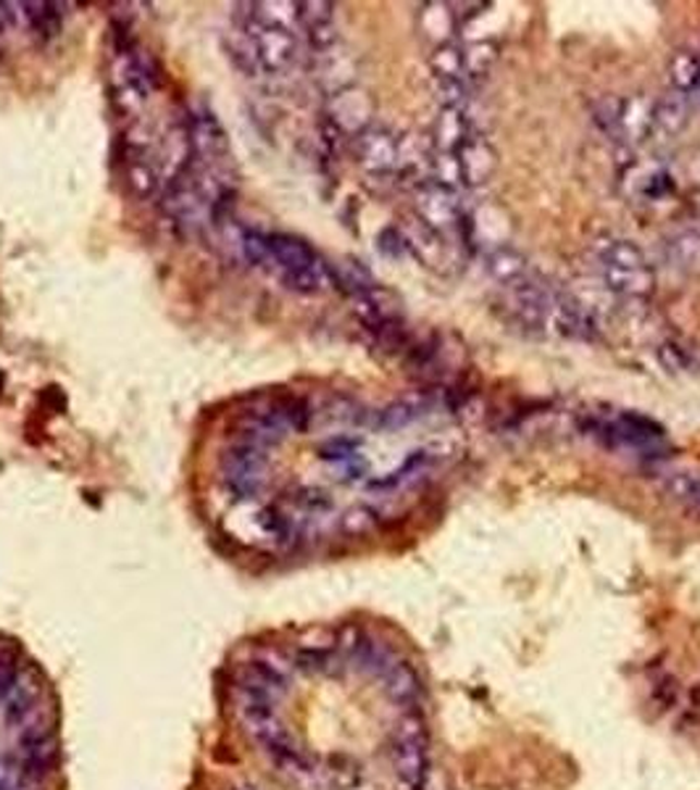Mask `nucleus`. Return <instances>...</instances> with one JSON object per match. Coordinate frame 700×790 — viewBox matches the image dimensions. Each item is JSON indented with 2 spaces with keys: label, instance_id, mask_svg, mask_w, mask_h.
I'll return each mask as SVG.
<instances>
[{
  "label": "nucleus",
  "instance_id": "nucleus-1",
  "mask_svg": "<svg viewBox=\"0 0 700 790\" xmlns=\"http://www.w3.org/2000/svg\"><path fill=\"white\" fill-rule=\"evenodd\" d=\"M240 251L251 266L269 272L285 288L303 296H316L335 283V272L305 240L288 232L245 229Z\"/></svg>",
  "mask_w": 700,
  "mask_h": 790
},
{
  "label": "nucleus",
  "instance_id": "nucleus-2",
  "mask_svg": "<svg viewBox=\"0 0 700 790\" xmlns=\"http://www.w3.org/2000/svg\"><path fill=\"white\" fill-rule=\"evenodd\" d=\"M158 85L150 56L130 37L119 35L111 61V95L122 113H137Z\"/></svg>",
  "mask_w": 700,
  "mask_h": 790
},
{
  "label": "nucleus",
  "instance_id": "nucleus-3",
  "mask_svg": "<svg viewBox=\"0 0 700 790\" xmlns=\"http://www.w3.org/2000/svg\"><path fill=\"white\" fill-rule=\"evenodd\" d=\"M593 122L614 143H640L653 135V104L627 95H603L593 104Z\"/></svg>",
  "mask_w": 700,
  "mask_h": 790
},
{
  "label": "nucleus",
  "instance_id": "nucleus-4",
  "mask_svg": "<svg viewBox=\"0 0 700 790\" xmlns=\"http://www.w3.org/2000/svg\"><path fill=\"white\" fill-rule=\"evenodd\" d=\"M221 477H225L227 490H232L238 499H256L269 480V456L266 448L256 443L240 441L221 454Z\"/></svg>",
  "mask_w": 700,
  "mask_h": 790
},
{
  "label": "nucleus",
  "instance_id": "nucleus-5",
  "mask_svg": "<svg viewBox=\"0 0 700 790\" xmlns=\"http://www.w3.org/2000/svg\"><path fill=\"white\" fill-rule=\"evenodd\" d=\"M582 430L593 435L601 445L614 451H655V445L664 441L661 424L629 411L619 414L616 419H590V422H584Z\"/></svg>",
  "mask_w": 700,
  "mask_h": 790
},
{
  "label": "nucleus",
  "instance_id": "nucleus-6",
  "mask_svg": "<svg viewBox=\"0 0 700 790\" xmlns=\"http://www.w3.org/2000/svg\"><path fill=\"white\" fill-rule=\"evenodd\" d=\"M417 219L435 232H445V229H456L461 225V203L454 188L440 184L435 180H426L417 188Z\"/></svg>",
  "mask_w": 700,
  "mask_h": 790
},
{
  "label": "nucleus",
  "instance_id": "nucleus-7",
  "mask_svg": "<svg viewBox=\"0 0 700 790\" xmlns=\"http://www.w3.org/2000/svg\"><path fill=\"white\" fill-rule=\"evenodd\" d=\"M355 158L369 175H393L400 161V140L385 127H366L355 137Z\"/></svg>",
  "mask_w": 700,
  "mask_h": 790
},
{
  "label": "nucleus",
  "instance_id": "nucleus-8",
  "mask_svg": "<svg viewBox=\"0 0 700 790\" xmlns=\"http://www.w3.org/2000/svg\"><path fill=\"white\" fill-rule=\"evenodd\" d=\"M124 180L137 198H150L161 190V171L156 156L145 143L130 140L124 151Z\"/></svg>",
  "mask_w": 700,
  "mask_h": 790
},
{
  "label": "nucleus",
  "instance_id": "nucleus-9",
  "mask_svg": "<svg viewBox=\"0 0 700 790\" xmlns=\"http://www.w3.org/2000/svg\"><path fill=\"white\" fill-rule=\"evenodd\" d=\"M456 164L458 182L467 184V188H480V184H485L493 177L498 158H495L493 145L485 137L472 135L456 151Z\"/></svg>",
  "mask_w": 700,
  "mask_h": 790
},
{
  "label": "nucleus",
  "instance_id": "nucleus-10",
  "mask_svg": "<svg viewBox=\"0 0 700 790\" xmlns=\"http://www.w3.org/2000/svg\"><path fill=\"white\" fill-rule=\"evenodd\" d=\"M551 322L558 335L571 337V340H595L598 337V322L593 311L584 303H579L577 298L566 296V292H556Z\"/></svg>",
  "mask_w": 700,
  "mask_h": 790
},
{
  "label": "nucleus",
  "instance_id": "nucleus-11",
  "mask_svg": "<svg viewBox=\"0 0 700 790\" xmlns=\"http://www.w3.org/2000/svg\"><path fill=\"white\" fill-rule=\"evenodd\" d=\"M590 256L598 264V270H645L648 256L645 251L638 243L627 238H616V235H603V238H595L593 246H590Z\"/></svg>",
  "mask_w": 700,
  "mask_h": 790
},
{
  "label": "nucleus",
  "instance_id": "nucleus-12",
  "mask_svg": "<svg viewBox=\"0 0 700 790\" xmlns=\"http://www.w3.org/2000/svg\"><path fill=\"white\" fill-rule=\"evenodd\" d=\"M298 27L311 48L327 50L335 46V5L333 3H298Z\"/></svg>",
  "mask_w": 700,
  "mask_h": 790
},
{
  "label": "nucleus",
  "instance_id": "nucleus-13",
  "mask_svg": "<svg viewBox=\"0 0 700 790\" xmlns=\"http://www.w3.org/2000/svg\"><path fill=\"white\" fill-rule=\"evenodd\" d=\"M690 113H692V98L669 91L664 98H659L653 104V135H664V137L683 135L685 127L690 124Z\"/></svg>",
  "mask_w": 700,
  "mask_h": 790
},
{
  "label": "nucleus",
  "instance_id": "nucleus-14",
  "mask_svg": "<svg viewBox=\"0 0 700 790\" xmlns=\"http://www.w3.org/2000/svg\"><path fill=\"white\" fill-rule=\"evenodd\" d=\"M474 135L472 119L463 113V108H443L437 117L435 130H432V143L443 156H456V151Z\"/></svg>",
  "mask_w": 700,
  "mask_h": 790
},
{
  "label": "nucleus",
  "instance_id": "nucleus-15",
  "mask_svg": "<svg viewBox=\"0 0 700 790\" xmlns=\"http://www.w3.org/2000/svg\"><path fill=\"white\" fill-rule=\"evenodd\" d=\"M485 270L495 283L506 285V288H514V285L524 283L530 277V261L521 251L511 246H498L485 256Z\"/></svg>",
  "mask_w": 700,
  "mask_h": 790
},
{
  "label": "nucleus",
  "instance_id": "nucleus-16",
  "mask_svg": "<svg viewBox=\"0 0 700 790\" xmlns=\"http://www.w3.org/2000/svg\"><path fill=\"white\" fill-rule=\"evenodd\" d=\"M403 240H406V251H411L424 266H430V270H443L445 259H448V243H445L440 232H435V229H430L417 219V225H413L409 232H403Z\"/></svg>",
  "mask_w": 700,
  "mask_h": 790
},
{
  "label": "nucleus",
  "instance_id": "nucleus-17",
  "mask_svg": "<svg viewBox=\"0 0 700 790\" xmlns=\"http://www.w3.org/2000/svg\"><path fill=\"white\" fill-rule=\"evenodd\" d=\"M426 741H406L396 738L393 745V764H396L400 780L409 782L411 788H419L426 780Z\"/></svg>",
  "mask_w": 700,
  "mask_h": 790
},
{
  "label": "nucleus",
  "instance_id": "nucleus-18",
  "mask_svg": "<svg viewBox=\"0 0 700 790\" xmlns=\"http://www.w3.org/2000/svg\"><path fill=\"white\" fill-rule=\"evenodd\" d=\"M601 277L611 292L625 298H648L655 290L653 266H645V270H608L601 272Z\"/></svg>",
  "mask_w": 700,
  "mask_h": 790
},
{
  "label": "nucleus",
  "instance_id": "nucleus-19",
  "mask_svg": "<svg viewBox=\"0 0 700 790\" xmlns=\"http://www.w3.org/2000/svg\"><path fill=\"white\" fill-rule=\"evenodd\" d=\"M669 74V85L674 93H683L687 98H696L700 87V53L698 50H677L666 67Z\"/></svg>",
  "mask_w": 700,
  "mask_h": 790
},
{
  "label": "nucleus",
  "instance_id": "nucleus-20",
  "mask_svg": "<svg viewBox=\"0 0 700 790\" xmlns=\"http://www.w3.org/2000/svg\"><path fill=\"white\" fill-rule=\"evenodd\" d=\"M627 184L629 193L640 201H661L674 190L672 175L664 167H632Z\"/></svg>",
  "mask_w": 700,
  "mask_h": 790
},
{
  "label": "nucleus",
  "instance_id": "nucleus-21",
  "mask_svg": "<svg viewBox=\"0 0 700 790\" xmlns=\"http://www.w3.org/2000/svg\"><path fill=\"white\" fill-rule=\"evenodd\" d=\"M382 680H385L387 696L400 706H411L419 698V691H422L417 672L409 665H403V661H390L382 669Z\"/></svg>",
  "mask_w": 700,
  "mask_h": 790
},
{
  "label": "nucleus",
  "instance_id": "nucleus-22",
  "mask_svg": "<svg viewBox=\"0 0 700 790\" xmlns=\"http://www.w3.org/2000/svg\"><path fill=\"white\" fill-rule=\"evenodd\" d=\"M16 9L24 16V22H27V27L43 40L56 37L61 32L63 14L59 3H19Z\"/></svg>",
  "mask_w": 700,
  "mask_h": 790
},
{
  "label": "nucleus",
  "instance_id": "nucleus-23",
  "mask_svg": "<svg viewBox=\"0 0 700 790\" xmlns=\"http://www.w3.org/2000/svg\"><path fill=\"white\" fill-rule=\"evenodd\" d=\"M661 488H664L674 501L685 503V506H690L692 512L700 514V471H690V469L664 471V477H661Z\"/></svg>",
  "mask_w": 700,
  "mask_h": 790
},
{
  "label": "nucleus",
  "instance_id": "nucleus-24",
  "mask_svg": "<svg viewBox=\"0 0 700 790\" xmlns=\"http://www.w3.org/2000/svg\"><path fill=\"white\" fill-rule=\"evenodd\" d=\"M666 259L679 272H700V232L685 229L666 243Z\"/></svg>",
  "mask_w": 700,
  "mask_h": 790
},
{
  "label": "nucleus",
  "instance_id": "nucleus-25",
  "mask_svg": "<svg viewBox=\"0 0 700 790\" xmlns=\"http://www.w3.org/2000/svg\"><path fill=\"white\" fill-rule=\"evenodd\" d=\"M432 80H467L463 72V48H458L454 40L435 46L430 53Z\"/></svg>",
  "mask_w": 700,
  "mask_h": 790
},
{
  "label": "nucleus",
  "instance_id": "nucleus-26",
  "mask_svg": "<svg viewBox=\"0 0 700 790\" xmlns=\"http://www.w3.org/2000/svg\"><path fill=\"white\" fill-rule=\"evenodd\" d=\"M498 59H500L498 43L476 40L469 48H463V72H467V76H472V80H476V76L490 74V69L498 63Z\"/></svg>",
  "mask_w": 700,
  "mask_h": 790
},
{
  "label": "nucleus",
  "instance_id": "nucleus-27",
  "mask_svg": "<svg viewBox=\"0 0 700 790\" xmlns=\"http://www.w3.org/2000/svg\"><path fill=\"white\" fill-rule=\"evenodd\" d=\"M424 414V404L422 400L417 398H403V400H396V404L387 406L385 411L379 414V427L382 430H403V427H409L417 422L419 417Z\"/></svg>",
  "mask_w": 700,
  "mask_h": 790
},
{
  "label": "nucleus",
  "instance_id": "nucleus-28",
  "mask_svg": "<svg viewBox=\"0 0 700 790\" xmlns=\"http://www.w3.org/2000/svg\"><path fill=\"white\" fill-rule=\"evenodd\" d=\"M419 19H422L424 32L437 35V46L450 43V29H454V19H456V11H450V5H443V3L424 5Z\"/></svg>",
  "mask_w": 700,
  "mask_h": 790
},
{
  "label": "nucleus",
  "instance_id": "nucleus-29",
  "mask_svg": "<svg viewBox=\"0 0 700 790\" xmlns=\"http://www.w3.org/2000/svg\"><path fill=\"white\" fill-rule=\"evenodd\" d=\"M19 656L11 648H0V706L5 704V698L11 696L19 683Z\"/></svg>",
  "mask_w": 700,
  "mask_h": 790
},
{
  "label": "nucleus",
  "instance_id": "nucleus-30",
  "mask_svg": "<svg viewBox=\"0 0 700 790\" xmlns=\"http://www.w3.org/2000/svg\"><path fill=\"white\" fill-rule=\"evenodd\" d=\"M377 512L369 506H355L350 508V512L342 517V527H346V532L350 535H364L372 530L374 525H377Z\"/></svg>",
  "mask_w": 700,
  "mask_h": 790
},
{
  "label": "nucleus",
  "instance_id": "nucleus-31",
  "mask_svg": "<svg viewBox=\"0 0 700 790\" xmlns=\"http://www.w3.org/2000/svg\"><path fill=\"white\" fill-rule=\"evenodd\" d=\"M696 100H700V87H698V93H696Z\"/></svg>",
  "mask_w": 700,
  "mask_h": 790
}]
</instances>
